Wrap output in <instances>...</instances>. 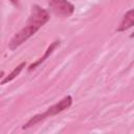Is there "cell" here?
<instances>
[{"instance_id": "obj_1", "label": "cell", "mask_w": 134, "mask_h": 134, "mask_svg": "<svg viewBox=\"0 0 134 134\" xmlns=\"http://www.w3.org/2000/svg\"><path fill=\"white\" fill-rule=\"evenodd\" d=\"M40 28L37 27L34 24H29L26 23V25L20 29L17 34H15V36L10 39L9 43H8V48L10 50H15L17 47H19L21 44H23L26 40H28L30 37H32Z\"/></svg>"}, {"instance_id": "obj_2", "label": "cell", "mask_w": 134, "mask_h": 134, "mask_svg": "<svg viewBox=\"0 0 134 134\" xmlns=\"http://www.w3.org/2000/svg\"><path fill=\"white\" fill-rule=\"evenodd\" d=\"M72 104V97L70 95H66L65 97H63L59 103L52 105L51 107H49L45 112L43 113H40V114H36L35 115V118L38 122H41L43 121L44 119H46L47 117H51V116H54L57 114H59L60 112L68 109Z\"/></svg>"}, {"instance_id": "obj_3", "label": "cell", "mask_w": 134, "mask_h": 134, "mask_svg": "<svg viewBox=\"0 0 134 134\" xmlns=\"http://www.w3.org/2000/svg\"><path fill=\"white\" fill-rule=\"evenodd\" d=\"M51 10L61 17H70L74 12V5L67 0H47Z\"/></svg>"}, {"instance_id": "obj_4", "label": "cell", "mask_w": 134, "mask_h": 134, "mask_svg": "<svg viewBox=\"0 0 134 134\" xmlns=\"http://www.w3.org/2000/svg\"><path fill=\"white\" fill-rule=\"evenodd\" d=\"M48 20H49V14H48L47 10H45L44 8L40 7L37 4L32 5L31 10H30L29 18L27 20V23L34 24L37 27L41 28Z\"/></svg>"}, {"instance_id": "obj_5", "label": "cell", "mask_w": 134, "mask_h": 134, "mask_svg": "<svg viewBox=\"0 0 134 134\" xmlns=\"http://www.w3.org/2000/svg\"><path fill=\"white\" fill-rule=\"evenodd\" d=\"M59 45H60V40H57V41L52 42V43L47 47V49L45 50L44 54H43L39 60H37L35 63H32V64H30V65H29V67H28V71H31V70H32V69H35L38 65H40L41 63H43L44 61H46V59L50 57V54L53 52V50H54Z\"/></svg>"}, {"instance_id": "obj_6", "label": "cell", "mask_w": 134, "mask_h": 134, "mask_svg": "<svg viewBox=\"0 0 134 134\" xmlns=\"http://www.w3.org/2000/svg\"><path fill=\"white\" fill-rule=\"evenodd\" d=\"M133 25H134V9H130L124 15L117 27V31H125L130 27H132Z\"/></svg>"}, {"instance_id": "obj_7", "label": "cell", "mask_w": 134, "mask_h": 134, "mask_svg": "<svg viewBox=\"0 0 134 134\" xmlns=\"http://www.w3.org/2000/svg\"><path fill=\"white\" fill-rule=\"evenodd\" d=\"M25 65H26V64H25V62H22L21 64H19L17 67H15V68H14V70H13L8 75H6V76L1 81V83H0V84H1V85H4V84H6L7 82H10V81H13L15 77H17V76L20 74V72L23 70V68L25 67Z\"/></svg>"}, {"instance_id": "obj_8", "label": "cell", "mask_w": 134, "mask_h": 134, "mask_svg": "<svg viewBox=\"0 0 134 134\" xmlns=\"http://www.w3.org/2000/svg\"><path fill=\"white\" fill-rule=\"evenodd\" d=\"M13 4H15V5H18L19 4V0H9Z\"/></svg>"}, {"instance_id": "obj_9", "label": "cell", "mask_w": 134, "mask_h": 134, "mask_svg": "<svg viewBox=\"0 0 134 134\" xmlns=\"http://www.w3.org/2000/svg\"><path fill=\"white\" fill-rule=\"evenodd\" d=\"M130 38H134V31H133V32L130 35Z\"/></svg>"}]
</instances>
